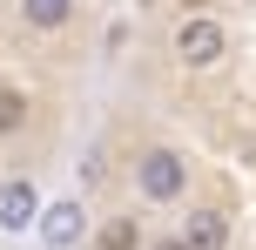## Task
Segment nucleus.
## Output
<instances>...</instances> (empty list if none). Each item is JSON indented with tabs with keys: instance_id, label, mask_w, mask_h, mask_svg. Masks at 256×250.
Here are the masks:
<instances>
[{
	"instance_id": "4",
	"label": "nucleus",
	"mask_w": 256,
	"mask_h": 250,
	"mask_svg": "<svg viewBox=\"0 0 256 250\" xmlns=\"http://www.w3.org/2000/svg\"><path fill=\"white\" fill-rule=\"evenodd\" d=\"M81 237H88V203H48V210H40V243L48 250H74Z\"/></svg>"
},
{
	"instance_id": "3",
	"label": "nucleus",
	"mask_w": 256,
	"mask_h": 250,
	"mask_svg": "<svg viewBox=\"0 0 256 250\" xmlns=\"http://www.w3.org/2000/svg\"><path fill=\"white\" fill-rule=\"evenodd\" d=\"M40 189L27 183V176H7L0 183V237H27V230H40Z\"/></svg>"
},
{
	"instance_id": "6",
	"label": "nucleus",
	"mask_w": 256,
	"mask_h": 250,
	"mask_svg": "<svg viewBox=\"0 0 256 250\" xmlns=\"http://www.w3.org/2000/svg\"><path fill=\"white\" fill-rule=\"evenodd\" d=\"M68 14H74V0H20V21L34 27V34H54V27H68Z\"/></svg>"
},
{
	"instance_id": "7",
	"label": "nucleus",
	"mask_w": 256,
	"mask_h": 250,
	"mask_svg": "<svg viewBox=\"0 0 256 250\" xmlns=\"http://www.w3.org/2000/svg\"><path fill=\"white\" fill-rule=\"evenodd\" d=\"M94 250H142V216H108Z\"/></svg>"
},
{
	"instance_id": "1",
	"label": "nucleus",
	"mask_w": 256,
	"mask_h": 250,
	"mask_svg": "<svg viewBox=\"0 0 256 250\" xmlns=\"http://www.w3.org/2000/svg\"><path fill=\"white\" fill-rule=\"evenodd\" d=\"M168 48H176V61H182V68H216L222 54H230V27L209 21V14H182Z\"/></svg>"
},
{
	"instance_id": "8",
	"label": "nucleus",
	"mask_w": 256,
	"mask_h": 250,
	"mask_svg": "<svg viewBox=\"0 0 256 250\" xmlns=\"http://www.w3.org/2000/svg\"><path fill=\"white\" fill-rule=\"evenodd\" d=\"M20 122H27V95L0 88V135H20Z\"/></svg>"
},
{
	"instance_id": "10",
	"label": "nucleus",
	"mask_w": 256,
	"mask_h": 250,
	"mask_svg": "<svg viewBox=\"0 0 256 250\" xmlns=\"http://www.w3.org/2000/svg\"><path fill=\"white\" fill-rule=\"evenodd\" d=\"M182 7H189V14H202V7H209V0H182Z\"/></svg>"
},
{
	"instance_id": "9",
	"label": "nucleus",
	"mask_w": 256,
	"mask_h": 250,
	"mask_svg": "<svg viewBox=\"0 0 256 250\" xmlns=\"http://www.w3.org/2000/svg\"><path fill=\"white\" fill-rule=\"evenodd\" d=\"M148 250H189V243H182V237H162V243H148Z\"/></svg>"
},
{
	"instance_id": "5",
	"label": "nucleus",
	"mask_w": 256,
	"mask_h": 250,
	"mask_svg": "<svg viewBox=\"0 0 256 250\" xmlns=\"http://www.w3.org/2000/svg\"><path fill=\"white\" fill-rule=\"evenodd\" d=\"M176 237L189 250H230V216H222V210H189Z\"/></svg>"
},
{
	"instance_id": "2",
	"label": "nucleus",
	"mask_w": 256,
	"mask_h": 250,
	"mask_svg": "<svg viewBox=\"0 0 256 250\" xmlns=\"http://www.w3.org/2000/svg\"><path fill=\"white\" fill-rule=\"evenodd\" d=\"M135 189L148 203H176L182 189H189V156H176V149H148V156L135 162Z\"/></svg>"
}]
</instances>
